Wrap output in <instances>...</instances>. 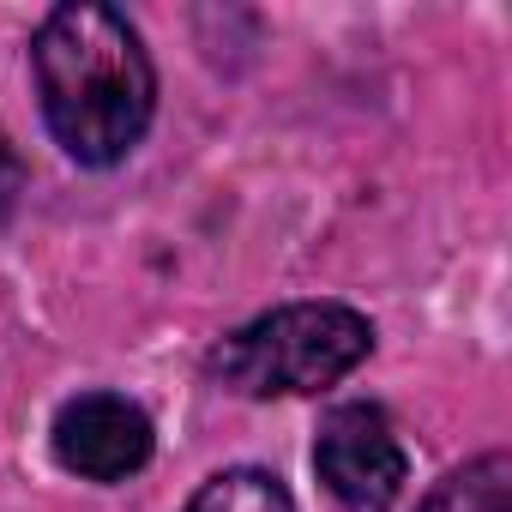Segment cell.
<instances>
[{
	"mask_svg": "<svg viewBox=\"0 0 512 512\" xmlns=\"http://www.w3.org/2000/svg\"><path fill=\"white\" fill-rule=\"evenodd\" d=\"M31 73L55 145L85 169L121 163L157 115L151 55L127 13L103 0H67L43 13L31 37Z\"/></svg>",
	"mask_w": 512,
	"mask_h": 512,
	"instance_id": "obj_1",
	"label": "cell"
},
{
	"mask_svg": "<svg viewBox=\"0 0 512 512\" xmlns=\"http://www.w3.org/2000/svg\"><path fill=\"white\" fill-rule=\"evenodd\" d=\"M374 350V320L350 302H284L211 344L205 374L235 398H308L356 374Z\"/></svg>",
	"mask_w": 512,
	"mask_h": 512,
	"instance_id": "obj_2",
	"label": "cell"
},
{
	"mask_svg": "<svg viewBox=\"0 0 512 512\" xmlns=\"http://www.w3.org/2000/svg\"><path fill=\"white\" fill-rule=\"evenodd\" d=\"M314 470L344 512H392L410 482V458H404L392 416L362 398L326 410L320 440H314Z\"/></svg>",
	"mask_w": 512,
	"mask_h": 512,
	"instance_id": "obj_3",
	"label": "cell"
},
{
	"mask_svg": "<svg viewBox=\"0 0 512 512\" xmlns=\"http://www.w3.org/2000/svg\"><path fill=\"white\" fill-rule=\"evenodd\" d=\"M49 446H55V464L67 476L109 488V482H127L151 464L157 428H151L145 404H133L127 392H79L55 410Z\"/></svg>",
	"mask_w": 512,
	"mask_h": 512,
	"instance_id": "obj_4",
	"label": "cell"
},
{
	"mask_svg": "<svg viewBox=\"0 0 512 512\" xmlns=\"http://www.w3.org/2000/svg\"><path fill=\"white\" fill-rule=\"evenodd\" d=\"M416 512H512V458L482 452V458L446 470Z\"/></svg>",
	"mask_w": 512,
	"mask_h": 512,
	"instance_id": "obj_5",
	"label": "cell"
},
{
	"mask_svg": "<svg viewBox=\"0 0 512 512\" xmlns=\"http://www.w3.org/2000/svg\"><path fill=\"white\" fill-rule=\"evenodd\" d=\"M187 512H296V500H290V488L272 470L235 464V470H217L211 482H199Z\"/></svg>",
	"mask_w": 512,
	"mask_h": 512,
	"instance_id": "obj_6",
	"label": "cell"
},
{
	"mask_svg": "<svg viewBox=\"0 0 512 512\" xmlns=\"http://www.w3.org/2000/svg\"><path fill=\"white\" fill-rule=\"evenodd\" d=\"M19 193H25V157H19V145H13L7 133H0V229L13 223Z\"/></svg>",
	"mask_w": 512,
	"mask_h": 512,
	"instance_id": "obj_7",
	"label": "cell"
}]
</instances>
